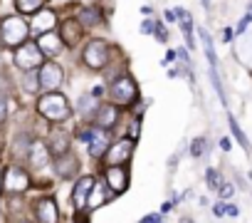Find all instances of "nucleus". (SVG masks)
<instances>
[{
  "label": "nucleus",
  "instance_id": "1",
  "mask_svg": "<svg viewBox=\"0 0 252 223\" xmlns=\"http://www.w3.org/2000/svg\"><path fill=\"white\" fill-rule=\"evenodd\" d=\"M30 35V25L20 18V15H8L0 20V40L5 47H23L28 42Z\"/></svg>",
  "mask_w": 252,
  "mask_h": 223
},
{
  "label": "nucleus",
  "instance_id": "2",
  "mask_svg": "<svg viewBox=\"0 0 252 223\" xmlns=\"http://www.w3.org/2000/svg\"><path fill=\"white\" fill-rule=\"evenodd\" d=\"M37 112L47 119V122H64L72 112H69V102L57 94V92H50V94H42L37 99Z\"/></svg>",
  "mask_w": 252,
  "mask_h": 223
},
{
  "label": "nucleus",
  "instance_id": "3",
  "mask_svg": "<svg viewBox=\"0 0 252 223\" xmlns=\"http://www.w3.org/2000/svg\"><path fill=\"white\" fill-rule=\"evenodd\" d=\"M136 97H139V87H136V82L129 74H121V77L114 79V84H111V99H114V104L126 107V104H131Z\"/></svg>",
  "mask_w": 252,
  "mask_h": 223
},
{
  "label": "nucleus",
  "instance_id": "4",
  "mask_svg": "<svg viewBox=\"0 0 252 223\" xmlns=\"http://www.w3.org/2000/svg\"><path fill=\"white\" fill-rule=\"evenodd\" d=\"M42 57H45V55L40 52L37 42H25V45L18 47V52H15V65H18L20 70L30 72V70H35V67L42 65Z\"/></svg>",
  "mask_w": 252,
  "mask_h": 223
},
{
  "label": "nucleus",
  "instance_id": "5",
  "mask_svg": "<svg viewBox=\"0 0 252 223\" xmlns=\"http://www.w3.org/2000/svg\"><path fill=\"white\" fill-rule=\"evenodd\" d=\"M109 62V45L104 40H92L84 47V65L92 70H101Z\"/></svg>",
  "mask_w": 252,
  "mask_h": 223
},
{
  "label": "nucleus",
  "instance_id": "6",
  "mask_svg": "<svg viewBox=\"0 0 252 223\" xmlns=\"http://www.w3.org/2000/svg\"><path fill=\"white\" fill-rule=\"evenodd\" d=\"M62 79H64V74H62V67L57 62H45L40 67V87L47 89V94L55 92L62 84Z\"/></svg>",
  "mask_w": 252,
  "mask_h": 223
},
{
  "label": "nucleus",
  "instance_id": "7",
  "mask_svg": "<svg viewBox=\"0 0 252 223\" xmlns=\"http://www.w3.org/2000/svg\"><path fill=\"white\" fill-rule=\"evenodd\" d=\"M30 186V176L28 171H23L20 166H10L5 174V191L8 193H25Z\"/></svg>",
  "mask_w": 252,
  "mask_h": 223
},
{
  "label": "nucleus",
  "instance_id": "8",
  "mask_svg": "<svg viewBox=\"0 0 252 223\" xmlns=\"http://www.w3.org/2000/svg\"><path fill=\"white\" fill-rule=\"evenodd\" d=\"M131 149H134V139H121L114 147H109V151H106L109 166H121L124 161H129L131 159Z\"/></svg>",
  "mask_w": 252,
  "mask_h": 223
},
{
  "label": "nucleus",
  "instance_id": "9",
  "mask_svg": "<svg viewBox=\"0 0 252 223\" xmlns=\"http://www.w3.org/2000/svg\"><path fill=\"white\" fill-rule=\"evenodd\" d=\"M55 25H57V15H55L52 10H40V13H35V18H32V23H30V30L40 37V35L52 33Z\"/></svg>",
  "mask_w": 252,
  "mask_h": 223
},
{
  "label": "nucleus",
  "instance_id": "10",
  "mask_svg": "<svg viewBox=\"0 0 252 223\" xmlns=\"http://www.w3.org/2000/svg\"><path fill=\"white\" fill-rule=\"evenodd\" d=\"M106 184L114 193H124L126 186H129V174H126L124 166H109L106 169Z\"/></svg>",
  "mask_w": 252,
  "mask_h": 223
},
{
  "label": "nucleus",
  "instance_id": "11",
  "mask_svg": "<svg viewBox=\"0 0 252 223\" xmlns=\"http://www.w3.org/2000/svg\"><path fill=\"white\" fill-rule=\"evenodd\" d=\"M60 37H62V42H64L67 47H74V45L82 40V23H77L74 18L64 20V23L60 25Z\"/></svg>",
  "mask_w": 252,
  "mask_h": 223
},
{
  "label": "nucleus",
  "instance_id": "12",
  "mask_svg": "<svg viewBox=\"0 0 252 223\" xmlns=\"http://www.w3.org/2000/svg\"><path fill=\"white\" fill-rule=\"evenodd\" d=\"M37 47H40V52H42L45 57H55V55L62 52L64 42H62V37H60L57 33H47V35H40V37H37Z\"/></svg>",
  "mask_w": 252,
  "mask_h": 223
},
{
  "label": "nucleus",
  "instance_id": "13",
  "mask_svg": "<svg viewBox=\"0 0 252 223\" xmlns=\"http://www.w3.org/2000/svg\"><path fill=\"white\" fill-rule=\"evenodd\" d=\"M47 149L55 156L69 154V137H67V132L64 129H52L50 132V139H47Z\"/></svg>",
  "mask_w": 252,
  "mask_h": 223
},
{
  "label": "nucleus",
  "instance_id": "14",
  "mask_svg": "<svg viewBox=\"0 0 252 223\" xmlns=\"http://www.w3.org/2000/svg\"><path fill=\"white\" fill-rule=\"evenodd\" d=\"M106 149H109V134L106 129H92L89 132V154L92 156H106Z\"/></svg>",
  "mask_w": 252,
  "mask_h": 223
},
{
  "label": "nucleus",
  "instance_id": "15",
  "mask_svg": "<svg viewBox=\"0 0 252 223\" xmlns=\"http://www.w3.org/2000/svg\"><path fill=\"white\" fill-rule=\"evenodd\" d=\"M35 216L40 223H57L60 213H57V203L52 198H40L35 206Z\"/></svg>",
  "mask_w": 252,
  "mask_h": 223
},
{
  "label": "nucleus",
  "instance_id": "16",
  "mask_svg": "<svg viewBox=\"0 0 252 223\" xmlns=\"http://www.w3.org/2000/svg\"><path fill=\"white\" fill-rule=\"evenodd\" d=\"M92 188H94V179H92V176H82V179L77 181V186H74V191H72V201H74L77 208H82V206L89 201Z\"/></svg>",
  "mask_w": 252,
  "mask_h": 223
},
{
  "label": "nucleus",
  "instance_id": "17",
  "mask_svg": "<svg viewBox=\"0 0 252 223\" xmlns=\"http://www.w3.org/2000/svg\"><path fill=\"white\" fill-rule=\"evenodd\" d=\"M116 119H119V112L114 104H104L96 109V127L99 129H111L116 124Z\"/></svg>",
  "mask_w": 252,
  "mask_h": 223
},
{
  "label": "nucleus",
  "instance_id": "18",
  "mask_svg": "<svg viewBox=\"0 0 252 223\" xmlns=\"http://www.w3.org/2000/svg\"><path fill=\"white\" fill-rule=\"evenodd\" d=\"M77 169H79V161H77V156H74V154L57 156V161H55V171H57L62 179H69Z\"/></svg>",
  "mask_w": 252,
  "mask_h": 223
},
{
  "label": "nucleus",
  "instance_id": "19",
  "mask_svg": "<svg viewBox=\"0 0 252 223\" xmlns=\"http://www.w3.org/2000/svg\"><path fill=\"white\" fill-rule=\"evenodd\" d=\"M28 154H30V164H32L35 169H45L47 161H50V149H47L45 144H40V142L32 144Z\"/></svg>",
  "mask_w": 252,
  "mask_h": 223
},
{
  "label": "nucleus",
  "instance_id": "20",
  "mask_svg": "<svg viewBox=\"0 0 252 223\" xmlns=\"http://www.w3.org/2000/svg\"><path fill=\"white\" fill-rule=\"evenodd\" d=\"M176 15H178V20H181V25H183V35H186L188 47H195V40H193V20H190L188 10L178 8V10H176Z\"/></svg>",
  "mask_w": 252,
  "mask_h": 223
},
{
  "label": "nucleus",
  "instance_id": "21",
  "mask_svg": "<svg viewBox=\"0 0 252 223\" xmlns=\"http://www.w3.org/2000/svg\"><path fill=\"white\" fill-rule=\"evenodd\" d=\"M106 201H109V196L104 193V186H101V184H96V186L92 188V193H89L87 206H89V208H99V206H104Z\"/></svg>",
  "mask_w": 252,
  "mask_h": 223
},
{
  "label": "nucleus",
  "instance_id": "22",
  "mask_svg": "<svg viewBox=\"0 0 252 223\" xmlns=\"http://www.w3.org/2000/svg\"><path fill=\"white\" fill-rule=\"evenodd\" d=\"M42 3L45 0H15V8L20 10V13H30V15H35V13H40V8H42Z\"/></svg>",
  "mask_w": 252,
  "mask_h": 223
},
{
  "label": "nucleus",
  "instance_id": "23",
  "mask_svg": "<svg viewBox=\"0 0 252 223\" xmlns=\"http://www.w3.org/2000/svg\"><path fill=\"white\" fill-rule=\"evenodd\" d=\"M77 109L82 112V114H89V112H96V94H84L79 102H77Z\"/></svg>",
  "mask_w": 252,
  "mask_h": 223
},
{
  "label": "nucleus",
  "instance_id": "24",
  "mask_svg": "<svg viewBox=\"0 0 252 223\" xmlns=\"http://www.w3.org/2000/svg\"><path fill=\"white\" fill-rule=\"evenodd\" d=\"M82 23L84 25H96L99 23V10H92V8H87V10H82Z\"/></svg>",
  "mask_w": 252,
  "mask_h": 223
},
{
  "label": "nucleus",
  "instance_id": "25",
  "mask_svg": "<svg viewBox=\"0 0 252 223\" xmlns=\"http://www.w3.org/2000/svg\"><path fill=\"white\" fill-rule=\"evenodd\" d=\"M37 87H40V74L28 72V77H25V89H28V92H37Z\"/></svg>",
  "mask_w": 252,
  "mask_h": 223
},
{
  "label": "nucleus",
  "instance_id": "26",
  "mask_svg": "<svg viewBox=\"0 0 252 223\" xmlns=\"http://www.w3.org/2000/svg\"><path fill=\"white\" fill-rule=\"evenodd\" d=\"M203 149H205V139H200V137H198V139H193V144H190V156H195V159H198V156H203V154H205Z\"/></svg>",
  "mask_w": 252,
  "mask_h": 223
},
{
  "label": "nucleus",
  "instance_id": "27",
  "mask_svg": "<svg viewBox=\"0 0 252 223\" xmlns=\"http://www.w3.org/2000/svg\"><path fill=\"white\" fill-rule=\"evenodd\" d=\"M230 129H232V134H235V139L242 144V147H247V139H245V134L240 132V124L235 122V117H230Z\"/></svg>",
  "mask_w": 252,
  "mask_h": 223
},
{
  "label": "nucleus",
  "instance_id": "28",
  "mask_svg": "<svg viewBox=\"0 0 252 223\" xmlns=\"http://www.w3.org/2000/svg\"><path fill=\"white\" fill-rule=\"evenodd\" d=\"M205 181H208V186H210V188H218V186H220V174H218L215 169H208Z\"/></svg>",
  "mask_w": 252,
  "mask_h": 223
},
{
  "label": "nucleus",
  "instance_id": "29",
  "mask_svg": "<svg viewBox=\"0 0 252 223\" xmlns=\"http://www.w3.org/2000/svg\"><path fill=\"white\" fill-rule=\"evenodd\" d=\"M5 117H8V102H5L3 94H0V122H5Z\"/></svg>",
  "mask_w": 252,
  "mask_h": 223
},
{
  "label": "nucleus",
  "instance_id": "30",
  "mask_svg": "<svg viewBox=\"0 0 252 223\" xmlns=\"http://www.w3.org/2000/svg\"><path fill=\"white\" fill-rule=\"evenodd\" d=\"M250 23H252V10H250V13H247V15H245V18L240 20V25H237V30H235V33H242V30H245V28H247Z\"/></svg>",
  "mask_w": 252,
  "mask_h": 223
},
{
  "label": "nucleus",
  "instance_id": "31",
  "mask_svg": "<svg viewBox=\"0 0 252 223\" xmlns=\"http://www.w3.org/2000/svg\"><path fill=\"white\" fill-rule=\"evenodd\" d=\"M156 37H158L161 42H166V40H168V33H166V28H163V25H158V23H156Z\"/></svg>",
  "mask_w": 252,
  "mask_h": 223
},
{
  "label": "nucleus",
  "instance_id": "32",
  "mask_svg": "<svg viewBox=\"0 0 252 223\" xmlns=\"http://www.w3.org/2000/svg\"><path fill=\"white\" fill-rule=\"evenodd\" d=\"M232 193H235V188H232L230 184H222V186H220V196H222V198H230Z\"/></svg>",
  "mask_w": 252,
  "mask_h": 223
},
{
  "label": "nucleus",
  "instance_id": "33",
  "mask_svg": "<svg viewBox=\"0 0 252 223\" xmlns=\"http://www.w3.org/2000/svg\"><path fill=\"white\" fill-rule=\"evenodd\" d=\"M225 213L232 216V218H237V216H240V208H237V206H225Z\"/></svg>",
  "mask_w": 252,
  "mask_h": 223
},
{
  "label": "nucleus",
  "instance_id": "34",
  "mask_svg": "<svg viewBox=\"0 0 252 223\" xmlns=\"http://www.w3.org/2000/svg\"><path fill=\"white\" fill-rule=\"evenodd\" d=\"M141 223H161V216H146L141 218Z\"/></svg>",
  "mask_w": 252,
  "mask_h": 223
},
{
  "label": "nucleus",
  "instance_id": "35",
  "mask_svg": "<svg viewBox=\"0 0 252 223\" xmlns=\"http://www.w3.org/2000/svg\"><path fill=\"white\" fill-rule=\"evenodd\" d=\"M141 30H144V33H151V30H156V25H154L151 20H146V23L141 25Z\"/></svg>",
  "mask_w": 252,
  "mask_h": 223
},
{
  "label": "nucleus",
  "instance_id": "36",
  "mask_svg": "<svg viewBox=\"0 0 252 223\" xmlns=\"http://www.w3.org/2000/svg\"><path fill=\"white\" fill-rule=\"evenodd\" d=\"M176 18H178V15H176V10H166V20H168V23H173Z\"/></svg>",
  "mask_w": 252,
  "mask_h": 223
},
{
  "label": "nucleus",
  "instance_id": "37",
  "mask_svg": "<svg viewBox=\"0 0 252 223\" xmlns=\"http://www.w3.org/2000/svg\"><path fill=\"white\" fill-rule=\"evenodd\" d=\"M213 213H215V216H222V213H225V206H220V203H215V208H213Z\"/></svg>",
  "mask_w": 252,
  "mask_h": 223
},
{
  "label": "nucleus",
  "instance_id": "38",
  "mask_svg": "<svg viewBox=\"0 0 252 223\" xmlns=\"http://www.w3.org/2000/svg\"><path fill=\"white\" fill-rule=\"evenodd\" d=\"M232 33H235V30H230V28H227V30H225V35H222V37H225V40H227V42H230V40H232Z\"/></svg>",
  "mask_w": 252,
  "mask_h": 223
},
{
  "label": "nucleus",
  "instance_id": "39",
  "mask_svg": "<svg viewBox=\"0 0 252 223\" xmlns=\"http://www.w3.org/2000/svg\"><path fill=\"white\" fill-rule=\"evenodd\" d=\"M3 186H5V176L0 174V191H3Z\"/></svg>",
  "mask_w": 252,
  "mask_h": 223
},
{
  "label": "nucleus",
  "instance_id": "40",
  "mask_svg": "<svg viewBox=\"0 0 252 223\" xmlns=\"http://www.w3.org/2000/svg\"><path fill=\"white\" fill-rule=\"evenodd\" d=\"M181 223H190V221H188V218H186V221H181Z\"/></svg>",
  "mask_w": 252,
  "mask_h": 223
}]
</instances>
